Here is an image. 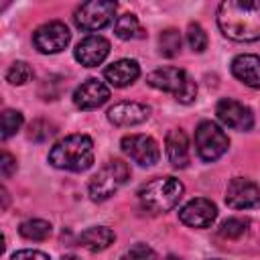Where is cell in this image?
<instances>
[{
	"label": "cell",
	"mask_w": 260,
	"mask_h": 260,
	"mask_svg": "<svg viewBox=\"0 0 260 260\" xmlns=\"http://www.w3.org/2000/svg\"><path fill=\"white\" fill-rule=\"evenodd\" d=\"M217 26L238 43L260 39V0H225L217 8Z\"/></svg>",
	"instance_id": "cell-1"
},
{
	"label": "cell",
	"mask_w": 260,
	"mask_h": 260,
	"mask_svg": "<svg viewBox=\"0 0 260 260\" xmlns=\"http://www.w3.org/2000/svg\"><path fill=\"white\" fill-rule=\"evenodd\" d=\"M128 179H130V167L124 160L120 158L108 160L87 183L89 199L95 203L110 199L114 193H118L126 185Z\"/></svg>",
	"instance_id": "cell-5"
},
{
	"label": "cell",
	"mask_w": 260,
	"mask_h": 260,
	"mask_svg": "<svg viewBox=\"0 0 260 260\" xmlns=\"http://www.w3.org/2000/svg\"><path fill=\"white\" fill-rule=\"evenodd\" d=\"M49 162L61 171H87L93 165V140L87 134H69L51 146Z\"/></svg>",
	"instance_id": "cell-2"
},
{
	"label": "cell",
	"mask_w": 260,
	"mask_h": 260,
	"mask_svg": "<svg viewBox=\"0 0 260 260\" xmlns=\"http://www.w3.org/2000/svg\"><path fill=\"white\" fill-rule=\"evenodd\" d=\"M22 122H24V118L18 110H10V108L4 110L2 112V132H0L2 140H8L12 134H16L20 130Z\"/></svg>",
	"instance_id": "cell-23"
},
{
	"label": "cell",
	"mask_w": 260,
	"mask_h": 260,
	"mask_svg": "<svg viewBox=\"0 0 260 260\" xmlns=\"http://www.w3.org/2000/svg\"><path fill=\"white\" fill-rule=\"evenodd\" d=\"M114 32H116L118 39L130 41V39L142 37V26H140L136 14H130V12H128V14H122V16L116 18V22H114Z\"/></svg>",
	"instance_id": "cell-20"
},
{
	"label": "cell",
	"mask_w": 260,
	"mask_h": 260,
	"mask_svg": "<svg viewBox=\"0 0 260 260\" xmlns=\"http://www.w3.org/2000/svg\"><path fill=\"white\" fill-rule=\"evenodd\" d=\"M104 77L114 87H126L140 77V65L136 59H118L104 69Z\"/></svg>",
	"instance_id": "cell-17"
},
{
	"label": "cell",
	"mask_w": 260,
	"mask_h": 260,
	"mask_svg": "<svg viewBox=\"0 0 260 260\" xmlns=\"http://www.w3.org/2000/svg\"><path fill=\"white\" fill-rule=\"evenodd\" d=\"M114 240H116V234L110 230V228H106V225H95V228H87L85 232H81V236H79V246L81 248H85L87 252H104V250H108L112 244H114Z\"/></svg>",
	"instance_id": "cell-19"
},
{
	"label": "cell",
	"mask_w": 260,
	"mask_h": 260,
	"mask_svg": "<svg viewBox=\"0 0 260 260\" xmlns=\"http://www.w3.org/2000/svg\"><path fill=\"white\" fill-rule=\"evenodd\" d=\"M118 4L110 2V0H91L81 4L75 14H73V22L77 28L85 30V32H93V30H102L104 26H108L114 20Z\"/></svg>",
	"instance_id": "cell-7"
},
{
	"label": "cell",
	"mask_w": 260,
	"mask_h": 260,
	"mask_svg": "<svg viewBox=\"0 0 260 260\" xmlns=\"http://www.w3.org/2000/svg\"><path fill=\"white\" fill-rule=\"evenodd\" d=\"M183 191H185V185L179 179L158 177V179H152L140 187L138 201H140L142 209L158 215V213L171 211L179 203V199L183 197Z\"/></svg>",
	"instance_id": "cell-3"
},
{
	"label": "cell",
	"mask_w": 260,
	"mask_h": 260,
	"mask_svg": "<svg viewBox=\"0 0 260 260\" xmlns=\"http://www.w3.org/2000/svg\"><path fill=\"white\" fill-rule=\"evenodd\" d=\"M213 260H219V258H213Z\"/></svg>",
	"instance_id": "cell-32"
},
{
	"label": "cell",
	"mask_w": 260,
	"mask_h": 260,
	"mask_svg": "<svg viewBox=\"0 0 260 260\" xmlns=\"http://www.w3.org/2000/svg\"><path fill=\"white\" fill-rule=\"evenodd\" d=\"M122 152L138 162L140 167H154L160 158V148L152 136L146 134H126L120 140Z\"/></svg>",
	"instance_id": "cell-9"
},
{
	"label": "cell",
	"mask_w": 260,
	"mask_h": 260,
	"mask_svg": "<svg viewBox=\"0 0 260 260\" xmlns=\"http://www.w3.org/2000/svg\"><path fill=\"white\" fill-rule=\"evenodd\" d=\"M167 260H181V258H177V256H173V254H171V256H167Z\"/></svg>",
	"instance_id": "cell-31"
},
{
	"label": "cell",
	"mask_w": 260,
	"mask_h": 260,
	"mask_svg": "<svg viewBox=\"0 0 260 260\" xmlns=\"http://www.w3.org/2000/svg\"><path fill=\"white\" fill-rule=\"evenodd\" d=\"M187 45L195 53H203L207 49V32L199 22H191L187 26Z\"/></svg>",
	"instance_id": "cell-26"
},
{
	"label": "cell",
	"mask_w": 260,
	"mask_h": 260,
	"mask_svg": "<svg viewBox=\"0 0 260 260\" xmlns=\"http://www.w3.org/2000/svg\"><path fill=\"white\" fill-rule=\"evenodd\" d=\"M228 146H230V138L215 122L211 120L199 122V126L195 128V150L201 160L205 162L217 160L228 150Z\"/></svg>",
	"instance_id": "cell-6"
},
{
	"label": "cell",
	"mask_w": 260,
	"mask_h": 260,
	"mask_svg": "<svg viewBox=\"0 0 260 260\" xmlns=\"http://www.w3.org/2000/svg\"><path fill=\"white\" fill-rule=\"evenodd\" d=\"M148 116H150V108L144 104H138V102H120L108 110V120L120 128L138 126V124L146 122Z\"/></svg>",
	"instance_id": "cell-15"
},
{
	"label": "cell",
	"mask_w": 260,
	"mask_h": 260,
	"mask_svg": "<svg viewBox=\"0 0 260 260\" xmlns=\"http://www.w3.org/2000/svg\"><path fill=\"white\" fill-rule=\"evenodd\" d=\"M165 150H167L169 162L175 169H185L189 165V160H191V156H189V140H187V134L181 128H173V130L167 132Z\"/></svg>",
	"instance_id": "cell-18"
},
{
	"label": "cell",
	"mask_w": 260,
	"mask_h": 260,
	"mask_svg": "<svg viewBox=\"0 0 260 260\" xmlns=\"http://www.w3.org/2000/svg\"><path fill=\"white\" fill-rule=\"evenodd\" d=\"M108 100H110V87L95 77L85 79L73 91V104L79 110H95L104 106Z\"/></svg>",
	"instance_id": "cell-14"
},
{
	"label": "cell",
	"mask_w": 260,
	"mask_h": 260,
	"mask_svg": "<svg viewBox=\"0 0 260 260\" xmlns=\"http://www.w3.org/2000/svg\"><path fill=\"white\" fill-rule=\"evenodd\" d=\"M225 203L232 209H256L260 207V187L246 177H234L225 189Z\"/></svg>",
	"instance_id": "cell-11"
},
{
	"label": "cell",
	"mask_w": 260,
	"mask_h": 260,
	"mask_svg": "<svg viewBox=\"0 0 260 260\" xmlns=\"http://www.w3.org/2000/svg\"><path fill=\"white\" fill-rule=\"evenodd\" d=\"M158 51L162 57H175L181 51V35L177 28H167L158 35Z\"/></svg>",
	"instance_id": "cell-22"
},
{
	"label": "cell",
	"mask_w": 260,
	"mask_h": 260,
	"mask_svg": "<svg viewBox=\"0 0 260 260\" xmlns=\"http://www.w3.org/2000/svg\"><path fill=\"white\" fill-rule=\"evenodd\" d=\"M18 234L24 240H32V242H43L51 236V223L45 219H26L18 225Z\"/></svg>",
	"instance_id": "cell-21"
},
{
	"label": "cell",
	"mask_w": 260,
	"mask_h": 260,
	"mask_svg": "<svg viewBox=\"0 0 260 260\" xmlns=\"http://www.w3.org/2000/svg\"><path fill=\"white\" fill-rule=\"evenodd\" d=\"M30 77H32V69L26 61H14L6 71V81L12 85H24L26 81H30Z\"/></svg>",
	"instance_id": "cell-25"
},
{
	"label": "cell",
	"mask_w": 260,
	"mask_h": 260,
	"mask_svg": "<svg viewBox=\"0 0 260 260\" xmlns=\"http://www.w3.org/2000/svg\"><path fill=\"white\" fill-rule=\"evenodd\" d=\"M61 260H79V258H77V256H73V254H65Z\"/></svg>",
	"instance_id": "cell-30"
},
{
	"label": "cell",
	"mask_w": 260,
	"mask_h": 260,
	"mask_svg": "<svg viewBox=\"0 0 260 260\" xmlns=\"http://www.w3.org/2000/svg\"><path fill=\"white\" fill-rule=\"evenodd\" d=\"M10 260H51V258H49V254H45V252H41V250H30V248H26V250L14 252V254L10 256Z\"/></svg>",
	"instance_id": "cell-28"
},
{
	"label": "cell",
	"mask_w": 260,
	"mask_h": 260,
	"mask_svg": "<svg viewBox=\"0 0 260 260\" xmlns=\"http://www.w3.org/2000/svg\"><path fill=\"white\" fill-rule=\"evenodd\" d=\"M217 217V207L211 199L195 197L179 209V219L189 228H209Z\"/></svg>",
	"instance_id": "cell-12"
},
{
	"label": "cell",
	"mask_w": 260,
	"mask_h": 260,
	"mask_svg": "<svg viewBox=\"0 0 260 260\" xmlns=\"http://www.w3.org/2000/svg\"><path fill=\"white\" fill-rule=\"evenodd\" d=\"M146 83L154 89L173 93L181 104H193L197 98V83L185 69L179 67H160L146 75Z\"/></svg>",
	"instance_id": "cell-4"
},
{
	"label": "cell",
	"mask_w": 260,
	"mask_h": 260,
	"mask_svg": "<svg viewBox=\"0 0 260 260\" xmlns=\"http://www.w3.org/2000/svg\"><path fill=\"white\" fill-rule=\"evenodd\" d=\"M246 230H248V219L230 217V219H225V221L219 225L217 234H219L221 238H225V240H238V238H242V236L246 234Z\"/></svg>",
	"instance_id": "cell-24"
},
{
	"label": "cell",
	"mask_w": 260,
	"mask_h": 260,
	"mask_svg": "<svg viewBox=\"0 0 260 260\" xmlns=\"http://www.w3.org/2000/svg\"><path fill=\"white\" fill-rule=\"evenodd\" d=\"M120 260H156V252L146 244H134L130 250L124 252Z\"/></svg>",
	"instance_id": "cell-27"
},
{
	"label": "cell",
	"mask_w": 260,
	"mask_h": 260,
	"mask_svg": "<svg viewBox=\"0 0 260 260\" xmlns=\"http://www.w3.org/2000/svg\"><path fill=\"white\" fill-rule=\"evenodd\" d=\"M0 169H2V175L4 177H10L14 171H16V158L10 154V152H2V156H0Z\"/></svg>",
	"instance_id": "cell-29"
},
{
	"label": "cell",
	"mask_w": 260,
	"mask_h": 260,
	"mask_svg": "<svg viewBox=\"0 0 260 260\" xmlns=\"http://www.w3.org/2000/svg\"><path fill=\"white\" fill-rule=\"evenodd\" d=\"M110 55V41L102 35H87L83 37L73 51V57L83 65V67H98L106 61Z\"/></svg>",
	"instance_id": "cell-13"
},
{
	"label": "cell",
	"mask_w": 260,
	"mask_h": 260,
	"mask_svg": "<svg viewBox=\"0 0 260 260\" xmlns=\"http://www.w3.org/2000/svg\"><path fill=\"white\" fill-rule=\"evenodd\" d=\"M69 41H71V32L65 26V22H61V20L45 22L32 32V45L43 55L61 53L69 45Z\"/></svg>",
	"instance_id": "cell-8"
},
{
	"label": "cell",
	"mask_w": 260,
	"mask_h": 260,
	"mask_svg": "<svg viewBox=\"0 0 260 260\" xmlns=\"http://www.w3.org/2000/svg\"><path fill=\"white\" fill-rule=\"evenodd\" d=\"M215 116L223 126H228L232 130H238V132H248L254 126L252 110L248 106H244L242 102L232 100V98H223V100L217 102Z\"/></svg>",
	"instance_id": "cell-10"
},
{
	"label": "cell",
	"mask_w": 260,
	"mask_h": 260,
	"mask_svg": "<svg viewBox=\"0 0 260 260\" xmlns=\"http://www.w3.org/2000/svg\"><path fill=\"white\" fill-rule=\"evenodd\" d=\"M232 73L244 85L258 89L260 87V55H252V53L236 55L232 61Z\"/></svg>",
	"instance_id": "cell-16"
}]
</instances>
